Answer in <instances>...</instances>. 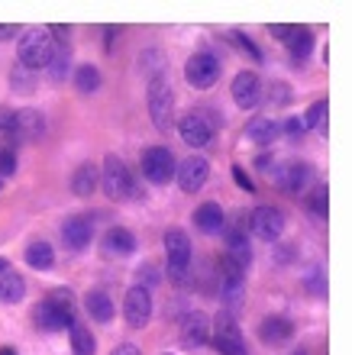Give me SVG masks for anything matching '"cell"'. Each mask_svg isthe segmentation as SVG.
<instances>
[{"mask_svg":"<svg viewBox=\"0 0 352 355\" xmlns=\"http://www.w3.org/2000/svg\"><path fill=\"white\" fill-rule=\"evenodd\" d=\"M36 323L49 333H62L74 327V294L68 288H56L36 310Z\"/></svg>","mask_w":352,"mask_h":355,"instance_id":"6da1fadb","label":"cell"},{"mask_svg":"<svg viewBox=\"0 0 352 355\" xmlns=\"http://www.w3.org/2000/svg\"><path fill=\"white\" fill-rule=\"evenodd\" d=\"M101 184H103V194L110 197V200H136V197H140L136 178L126 168V162L117 159V155H107V159H103Z\"/></svg>","mask_w":352,"mask_h":355,"instance_id":"7a4b0ae2","label":"cell"},{"mask_svg":"<svg viewBox=\"0 0 352 355\" xmlns=\"http://www.w3.org/2000/svg\"><path fill=\"white\" fill-rule=\"evenodd\" d=\"M19 65L26 71H39L52 62V52H56V39L49 36V29H26L23 39H19Z\"/></svg>","mask_w":352,"mask_h":355,"instance_id":"3957f363","label":"cell"},{"mask_svg":"<svg viewBox=\"0 0 352 355\" xmlns=\"http://www.w3.org/2000/svg\"><path fill=\"white\" fill-rule=\"evenodd\" d=\"M149 116H152L158 132H168L175 123V91H171L165 75L149 78Z\"/></svg>","mask_w":352,"mask_h":355,"instance_id":"277c9868","label":"cell"},{"mask_svg":"<svg viewBox=\"0 0 352 355\" xmlns=\"http://www.w3.org/2000/svg\"><path fill=\"white\" fill-rule=\"evenodd\" d=\"M210 329H213V349L220 355H249L246 336H242V329L236 327V317H233L230 310H220Z\"/></svg>","mask_w":352,"mask_h":355,"instance_id":"5b68a950","label":"cell"},{"mask_svg":"<svg viewBox=\"0 0 352 355\" xmlns=\"http://www.w3.org/2000/svg\"><path fill=\"white\" fill-rule=\"evenodd\" d=\"M191 255H194V249H191V239H187L185 230H168V233H165L168 278H175V281L185 278L187 265H191Z\"/></svg>","mask_w":352,"mask_h":355,"instance_id":"8992f818","label":"cell"},{"mask_svg":"<svg viewBox=\"0 0 352 355\" xmlns=\"http://www.w3.org/2000/svg\"><path fill=\"white\" fill-rule=\"evenodd\" d=\"M269 178H275V184L285 194H304V187L314 181V165L307 162H285V165H271Z\"/></svg>","mask_w":352,"mask_h":355,"instance_id":"52a82bcc","label":"cell"},{"mask_svg":"<svg viewBox=\"0 0 352 355\" xmlns=\"http://www.w3.org/2000/svg\"><path fill=\"white\" fill-rule=\"evenodd\" d=\"M246 226L252 230L255 239H262V243H275V239H281V233H285V214H281L278 207L262 204L249 214V223Z\"/></svg>","mask_w":352,"mask_h":355,"instance_id":"ba28073f","label":"cell"},{"mask_svg":"<svg viewBox=\"0 0 352 355\" xmlns=\"http://www.w3.org/2000/svg\"><path fill=\"white\" fill-rule=\"evenodd\" d=\"M217 78H220V58L210 55V52H194V55L187 58L185 65V81L197 91H207V87L217 85Z\"/></svg>","mask_w":352,"mask_h":355,"instance_id":"9c48e42d","label":"cell"},{"mask_svg":"<svg viewBox=\"0 0 352 355\" xmlns=\"http://www.w3.org/2000/svg\"><path fill=\"white\" fill-rule=\"evenodd\" d=\"M175 171H178V162L165 146H152V149L142 152V175H146V181H152V184H168V181L175 178Z\"/></svg>","mask_w":352,"mask_h":355,"instance_id":"30bf717a","label":"cell"},{"mask_svg":"<svg viewBox=\"0 0 352 355\" xmlns=\"http://www.w3.org/2000/svg\"><path fill=\"white\" fill-rule=\"evenodd\" d=\"M123 320H126V327H133V329L149 327V320H152V294H149V288L133 284V288L126 291V297H123Z\"/></svg>","mask_w":352,"mask_h":355,"instance_id":"8fae6325","label":"cell"},{"mask_svg":"<svg viewBox=\"0 0 352 355\" xmlns=\"http://www.w3.org/2000/svg\"><path fill=\"white\" fill-rule=\"evenodd\" d=\"M178 178V187L185 191V194H197L201 187L207 184V178H210V162L204 155H187L175 171Z\"/></svg>","mask_w":352,"mask_h":355,"instance_id":"7c38bea8","label":"cell"},{"mask_svg":"<svg viewBox=\"0 0 352 355\" xmlns=\"http://www.w3.org/2000/svg\"><path fill=\"white\" fill-rule=\"evenodd\" d=\"M46 136V116L33 107H23L17 110V120H13V132H10V139L23 146V142H36Z\"/></svg>","mask_w":352,"mask_h":355,"instance_id":"4fadbf2b","label":"cell"},{"mask_svg":"<svg viewBox=\"0 0 352 355\" xmlns=\"http://www.w3.org/2000/svg\"><path fill=\"white\" fill-rule=\"evenodd\" d=\"M230 94H233V101H236V107H242V110H255L262 103V97H265L255 71H240V75L233 78Z\"/></svg>","mask_w":352,"mask_h":355,"instance_id":"5bb4252c","label":"cell"},{"mask_svg":"<svg viewBox=\"0 0 352 355\" xmlns=\"http://www.w3.org/2000/svg\"><path fill=\"white\" fill-rule=\"evenodd\" d=\"M178 136L185 139V146H194V149H201V146H207V142L213 139V126L210 120H207L204 113H185L181 120H178Z\"/></svg>","mask_w":352,"mask_h":355,"instance_id":"9a60e30c","label":"cell"},{"mask_svg":"<svg viewBox=\"0 0 352 355\" xmlns=\"http://www.w3.org/2000/svg\"><path fill=\"white\" fill-rule=\"evenodd\" d=\"M207 339H210V317L201 313V310L185 313V320H181V346L201 349L207 346Z\"/></svg>","mask_w":352,"mask_h":355,"instance_id":"2e32d148","label":"cell"},{"mask_svg":"<svg viewBox=\"0 0 352 355\" xmlns=\"http://www.w3.org/2000/svg\"><path fill=\"white\" fill-rule=\"evenodd\" d=\"M62 239H65L68 249H87L94 239V223H91V216H84V214H74L68 216L65 223H62Z\"/></svg>","mask_w":352,"mask_h":355,"instance_id":"e0dca14e","label":"cell"},{"mask_svg":"<svg viewBox=\"0 0 352 355\" xmlns=\"http://www.w3.org/2000/svg\"><path fill=\"white\" fill-rule=\"evenodd\" d=\"M194 226L201 230V233H207V236L223 233V226H226V214H223V207L213 204V200L201 204L194 210Z\"/></svg>","mask_w":352,"mask_h":355,"instance_id":"ac0fdd59","label":"cell"},{"mask_svg":"<svg viewBox=\"0 0 352 355\" xmlns=\"http://www.w3.org/2000/svg\"><path fill=\"white\" fill-rule=\"evenodd\" d=\"M103 252L126 259V255L136 252V236H133L126 226H110L107 236H103Z\"/></svg>","mask_w":352,"mask_h":355,"instance_id":"d6986e66","label":"cell"},{"mask_svg":"<svg viewBox=\"0 0 352 355\" xmlns=\"http://www.w3.org/2000/svg\"><path fill=\"white\" fill-rule=\"evenodd\" d=\"M259 336L269 346H281V343H287V339L294 336V323L287 317H265L259 327Z\"/></svg>","mask_w":352,"mask_h":355,"instance_id":"ffe728a7","label":"cell"},{"mask_svg":"<svg viewBox=\"0 0 352 355\" xmlns=\"http://www.w3.org/2000/svg\"><path fill=\"white\" fill-rule=\"evenodd\" d=\"M84 310L91 313L94 323H110L117 307H113V300L107 291H87V297H84Z\"/></svg>","mask_w":352,"mask_h":355,"instance_id":"44dd1931","label":"cell"},{"mask_svg":"<svg viewBox=\"0 0 352 355\" xmlns=\"http://www.w3.org/2000/svg\"><path fill=\"white\" fill-rule=\"evenodd\" d=\"M278 120H271V116H255V120L246 126V139L255 142V146H271V142L278 139Z\"/></svg>","mask_w":352,"mask_h":355,"instance_id":"7402d4cb","label":"cell"},{"mask_svg":"<svg viewBox=\"0 0 352 355\" xmlns=\"http://www.w3.org/2000/svg\"><path fill=\"white\" fill-rule=\"evenodd\" d=\"M97 181H101L97 165H94V162H81V165L74 168V175H72V191L78 197H91L94 191H97Z\"/></svg>","mask_w":352,"mask_h":355,"instance_id":"603a6c76","label":"cell"},{"mask_svg":"<svg viewBox=\"0 0 352 355\" xmlns=\"http://www.w3.org/2000/svg\"><path fill=\"white\" fill-rule=\"evenodd\" d=\"M26 297V281L17 271H3L0 275V304H19Z\"/></svg>","mask_w":352,"mask_h":355,"instance_id":"cb8c5ba5","label":"cell"},{"mask_svg":"<svg viewBox=\"0 0 352 355\" xmlns=\"http://www.w3.org/2000/svg\"><path fill=\"white\" fill-rule=\"evenodd\" d=\"M285 46L291 49V58H294V62H307V55L314 52V33L307 26H294V33H291V39H287Z\"/></svg>","mask_w":352,"mask_h":355,"instance_id":"d4e9b609","label":"cell"},{"mask_svg":"<svg viewBox=\"0 0 352 355\" xmlns=\"http://www.w3.org/2000/svg\"><path fill=\"white\" fill-rule=\"evenodd\" d=\"M46 71L52 81H65V75L72 71V46L68 42H56V52H52V62L46 65Z\"/></svg>","mask_w":352,"mask_h":355,"instance_id":"484cf974","label":"cell"},{"mask_svg":"<svg viewBox=\"0 0 352 355\" xmlns=\"http://www.w3.org/2000/svg\"><path fill=\"white\" fill-rule=\"evenodd\" d=\"M103 85V78H101V68L97 65H78L74 68V87L81 94H94V91H101Z\"/></svg>","mask_w":352,"mask_h":355,"instance_id":"4316f807","label":"cell"},{"mask_svg":"<svg viewBox=\"0 0 352 355\" xmlns=\"http://www.w3.org/2000/svg\"><path fill=\"white\" fill-rule=\"evenodd\" d=\"M26 265H29V268H39V271L52 268V265H56V252H52V245H49V243H29Z\"/></svg>","mask_w":352,"mask_h":355,"instance_id":"83f0119b","label":"cell"},{"mask_svg":"<svg viewBox=\"0 0 352 355\" xmlns=\"http://www.w3.org/2000/svg\"><path fill=\"white\" fill-rule=\"evenodd\" d=\"M72 349H74V355H94L97 343H94L91 329L81 327V323H74V327H72Z\"/></svg>","mask_w":352,"mask_h":355,"instance_id":"f1b7e54d","label":"cell"},{"mask_svg":"<svg viewBox=\"0 0 352 355\" xmlns=\"http://www.w3.org/2000/svg\"><path fill=\"white\" fill-rule=\"evenodd\" d=\"M326 110H330L326 97H324V101H314V103H310V110L301 116L304 130H324V132H326Z\"/></svg>","mask_w":352,"mask_h":355,"instance_id":"f546056e","label":"cell"},{"mask_svg":"<svg viewBox=\"0 0 352 355\" xmlns=\"http://www.w3.org/2000/svg\"><path fill=\"white\" fill-rule=\"evenodd\" d=\"M326 197H330V191H326V187H314V191L304 197V207L317 216V220H326V207H330V200H326Z\"/></svg>","mask_w":352,"mask_h":355,"instance_id":"4dcf8cb0","label":"cell"},{"mask_svg":"<svg viewBox=\"0 0 352 355\" xmlns=\"http://www.w3.org/2000/svg\"><path fill=\"white\" fill-rule=\"evenodd\" d=\"M304 288L310 291V294H314V297H324L326 294V278H324V271L320 268H310L304 275Z\"/></svg>","mask_w":352,"mask_h":355,"instance_id":"1f68e13d","label":"cell"},{"mask_svg":"<svg viewBox=\"0 0 352 355\" xmlns=\"http://www.w3.org/2000/svg\"><path fill=\"white\" fill-rule=\"evenodd\" d=\"M10 85H13V91L29 94V91H33V71H26V68H13V75H10Z\"/></svg>","mask_w":352,"mask_h":355,"instance_id":"d6a6232c","label":"cell"},{"mask_svg":"<svg viewBox=\"0 0 352 355\" xmlns=\"http://www.w3.org/2000/svg\"><path fill=\"white\" fill-rule=\"evenodd\" d=\"M17 171V152L10 146H0V178H10Z\"/></svg>","mask_w":352,"mask_h":355,"instance_id":"836d02e7","label":"cell"},{"mask_svg":"<svg viewBox=\"0 0 352 355\" xmlns=\"http://www.w3.org/2000/svg\"><path fill=\"white\" fill-rule=\"evenodd\" d=\"M233 42H236V49H242V52H249L252 62H262V52L255 49V42H252L246 33H233Z\"/></svg>","mask_w":352,"mask_h":355,"instance_id":"e575fe53","label":"cell"},{"mask_svg":"<svg viewBox=\"0 0 352 355\" xmlns=\"http://www.w3.org/2000/svg\"><path fill=\"white\" fill-rule=\"evenodd\" d=\"M278 126L287 132V136H291V139H301V136L307 132V130H304V123H301V116H287V120H285V123H278Z\"/></svg>","mask_w":352,"mask_h":355,"instance_id":"d590c367","label":"cell"},{"mask_svg":"<svg viewBox=\"0 0 352 355\" xmlns=\"http://www.w3.org/2000/svg\"><path fill=\"white\" fill-rule=\"evenodd\" d=\"M271 103H278V107L291 103V87H287L285 81H275V85H271Z\"/></svg>","mask_w":352,"mask_h":355,"instance_id":"8d00e7d4","label":"cell"},{"mask_svg":"<svg viewBox=\"0 0 352 355\" xmlns=\"http://www.w3.org/2000/svg\"><path fill=\"white\" fill-rule=\"evenodd\" d=\"M233 181L242 187V191H249V194H255V184H252V178L246 175V168L242 165H233Z\"/></svg>","mask_w":352,"mask_h":355,"instance_id":"74e56055","label":"cell"},{"mask_svg":"<svg viewBox=\"0 0 352 355\" xmlns=\"http://www.w3.org/2000/svg\"><path fill=\"white\" fill-rule=\"evenodd\" d=\"M13 120H17V110H10V107H0V132H13Z\"/></svg>","mask_w":352,"mask_h":355,"instance_id":"f35d334b","label":"cell"},{"mask_svg":"<svg viewBox=\"0 0 352 355\" xmlns=\"http://www.w3.org/2000/svg\"><path fill=\"white\" fill-rule=\"evenodd\" d=\"M142 278H146V284H142V288H149V284H158V278H162V275H158L156 265H146V268H140V281Z\"/></svg>","mask_w":352,"mask_h":355,"instance_id":"ab89813d","label":"cell"},{"mask_svg":"<svg viewBox=\"0 0 352 355\" xmlns=\"http://www.w3.org/2000/svg\"><path fill=\"white\" fill-rule=\"evenodd\" d=\"M269 33L275 39H281V42H287L291 39V33H294V26H285V23H275V26H269Z\"/></svg>","mask_w":352,"mask_h":355,"instance_id":"60d3db41","label":"cell"},{"mask_svg":"<svg viewBox=\"0 0 352 355\" xmlns=\"http://www.w3.org/2000/svg\"><path fill=\"white\" fill-rule=\"evenodd\" d=\"M110 355H142L140 346H133V343H120V346H113Z\"/></svg>","mask_w":352,"mask_h":355,"instance_id":"b9f144b4","label":"cell"},{"mask_svg":"<svg viewBox=\"0 0 352 355\" xmlns=\"http://www.w3.org/2000/svg\"><path fill=\"white\" fill-rule=\"evenodd\" d=\"M13 36H19V26H17V23H13V26L0 23V39H13Z\"/></svg>","mask_w":352,"mask_h":355,"instance_id":"7bdbcfd3","label":"cell"},{"mask_svg":"<svg viewBox=\"0 0 352 355\" xmlns=\"http://www.w3.org/2000/svg\"><path fill=\"white\" fill-rule=\"evenodd\" d=\"M0 355H17V349H13V346H3V349H0Z\"/></svg>","mask_w":352,"mask_h":355,"instance_id":"ee69618b","label":"cell"},{"mask_svg":"<svg viewBox=\"0 0 352 355\" xmlns=\"http://www.w3.org/2000/svg\"><path fill=\"white\" fill-rule=\"evenodd\" d=\"M3 271H10V262H7V259H0V275H3Z\"/></svg>","mask_w":352,"mask_h":355,"instance_id":"f6af8a7d","label":"cell"},{"mask_svg":"<svg viewBox=\"0 0 352 355\" xmlns=\"http://www.w3.org/2000/svg\"><path fill=\"white\" fill-rule=\"evenodd\" d=\"M162 355H175V352H162Z\"/></svg>","mask_w":352,"mask_h":355,"instance_id":"bcb514c9","label":"cell"}]
</instances>
